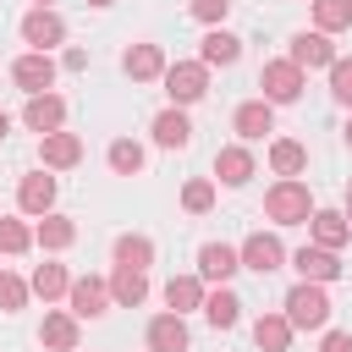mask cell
Wrapping results in <instances>:
<instances>
[{
    "instance_id": "5",
    "label": "cell",
    "mask_w": 352,
    "mask_h": 352,
    "mask_svg": "<svg viewBox=\"0 0 352 352\" xmlns=\"http://www.w3.org/2000/svg\"><path fill=\"white\" fill-rule=\"evenodd\" d=\"M22 38H28L38 55H50V44H60V38H66V22H60L50 6H38V11H28V16H22Z\"/></svg>"
},
{
    "instance_id": "41",
    "label": "cell",
    "mask_w": 352,
    "mask_h": 352,
    "mask_svg": "<svg viewBox=\"0 0 352 352\" xmlns=\"http://www.w3.org/2000/svg\"><path fill=\"white\" fill-rule=\"evenodd\" d=\"M346 143H352V121H346Z\"/></svg>"
},
{
    "instance_id": "7",
    "label": "cell",
    "mask_w": 352,
    "mask_h": 352,
    "mask_svg": "<svg viewBox=\"0 0 352 352\" xmlns=\"http://www.w3.org/2000/svg\"><path fill=\"white\" fill-rule=\"evenodd\" d=\"M242 270H253V275H270V270H280V258H286V248L275 242V236H264V231H253L248 242H242Z\"/></svg>"
},
{
    "instance_id": "14",
    "label": "cell",
    "mask_w": 352,
    "mask_h": 352,
    "mask_svg": "<svg viewBox=\"0 0 352 352\" xmlns=\"http://www.w3.org/2000/svg\"><path fill=\"white\" fill-rule=\"evenodd\" d=\"M236 55H242V38H236V33H226V28H209V33H204V50H198L204 66H231Z\"/></svg>"
},
{
    "instance_id": "10",
    "label": "cell",
    "mask_w": 352,
    "mask_h": 352,
    "mask_svg": "<svg viewBox=\"0 0 352 352\" xmlns=\"http://www.w3.org/2000/svg\"><path fill=\"white\" fill-rule=\"evenodd\" d=\"M11 77H16V82H22V88H28V94H44V88H50V82H55V60H50V55H38V50H33V55H22V60H16V66H11Z\"/></svg>"
},
{
    "instance_id": "29",
    "label": "cell",
    "mask_w": 352,
    "mask_h": 352,
    "mask_svg": "<svg viewBox=\"0 0 352 352\" xmlns=\"http://www.w3.org/2000/svg\"><path fill=\"white\" fill-rule=\"evenodd\" d=\"M116 264L148 270V264H154V242H148V236H116Z\"/></svg>"
},
{
    "instance_id": "37",
    "label": "cell",
    "mask_w": 352,
    "mask_h": 352,
    "mask_svg": "<svg viewBox=\"0 0 352 352\" xmlns=\"http://www.w3.org/2000/svg\"><path fill=\"white\" fill-rule=\"evenodd\" d=\"M226 11H231V0H192V16H198V22H209V28H214Z\"/></svg>"
},
{
    "instance_id": "28",
    "label": "cell",
    "mask_w": 352,
    "mask_h": 352,
    "mask_svg": "<svg viewBox=\"0 0 352 352\" xmlns=\"http://www.w3.org/2000/svg\"><path fill=\"white\" fill-rule=\"evenodd\" d=\"M72 236H77V226H72L66 214H44V220H38V231H33V242H38V248H72Z\"/></svg>"
},
{
    "instance_id": "26",
    "label": "cell",
    "mask_w": 352,
    "mask_h": 352,
    "mask_svg": "<svg viewBox=\"0 0 352 352\" xmlns=\"http://www.w3.org/2000/svg\"><path fill=\"white\" fill-rule=\"evenodd\" d=\"M165 302H170V314L204 308V286H198L192 275H176V280H165Z\"/></svg>"
},
{
    "instance_id": "27",
    "label": "cell",
    "mask_w": 352,
    "mask_h": 352,
    "mask_svg": "<svg viewBox=\"0 0 352 352\" xmlns=\"http://www.w3.org/2000/svg\"><path fill=\"white\" fill-rule=\"evenodd\" d=\"M270 165H275V170L292 182V176L308 165V148H302V143H292V138H280V143H270Z\"/></svg>"
},
{
    "instance_id": "31",
    "label": "cell",
    "mask_w": 352,
    "mask_h": 352,
    "mask_svg": "<svg viewBox=\"0 0 352 352\" xmlns=\"http://www.w3.org/2000/svg\"><path fill=\"white\" fill-rule=\"evenodd\" d=\"M314 22H319V33L330 38L336 28L352 22V0H314Z\"/></svg>"
},
{
    "instance_id": "44",
    "label": "cell",
    "mask_w": 352,
    "mask_h": 352,
    "mask_svg": "<svg viewBox=\"0 0 352 352\" xmlns=\"http://www.w3.org/2000/svg\"><path fill=\"white\" fill-rule=\"evenodd\" d=\"M38 6H50V0H38Z\"/></svg>"
},
{
    "instance_id": "19",
    "label": "cell",
    "mask_w": 352,
    "mask_h": 352,
    "mask_svg": "<svg viewBox=\"0 0 352 352\" xmlns=\"http://www.w3.org/2000/svg\"><path fill=\"white\" fill-rule=\"evenodd\" d=\"M214 176H220L226 187H242V182L253 176V154H248V148H236V143H231V148H220V154H214Z\"/></svg>"
},
{
    "instance_id": "33",
    "label": "cell",
    "mask_w": 352,
    "mask_h": 352,
    "mask_svg": "<svg viewBox=\"0 0 352 352\" xmlns=\"http://www.w3.org/2000/svg\"><path fill=\"white\" fill-rule=\"evenodd\" d=\"M28 242H33V231L22 220H0V253H22Z\"/></svg>"
},
{
    "instance_id": "4",
    "label": "cell",
    "mask_w": 352,
    "mask_h": 352,
    "mask_svg": "<svg viewBox=\"0 0 352 352\" xmlns=\"http://www.w3.org/2000/svg\"><path fill=\"white\" fill-rule=\"evenodd\" d=\"M258 88H264V104H292V99L302 94V66H292V60H264Z\"/></svg>"
},
{
    "instance_id": "30",
    "label": "cell",
    "mask_w": 352,
    "mask_h": 352,
    "mask_svg": "<svg viewBox=\"0 0 352 352\" xmlns=\"http://www.w3.org/2000/svg\"><path fill=\"white\" fill-rule=\"evenodd\" d=\"M66 286H72V275H66L60 264H38V270H33V280H28V292H38L44 302H50V297H60Z\"/></svg>"
},
{
    "instance_id": "24",
    "label": "cell",
    "mask_w": 352,
    "mask_h": 352,
    "mask_svg": "<svg viewBox=\"0 0 352 352\" xmlns=\"http://www.w3.org/2000/svg\"><path fill=\"white\" fill-rule=\"evenodd\" d=\"M253 341H258L264 352H286V346H292V324H286V314H264V319H253Z\"/></svg>"
},
{
    "instance_id": "16",
    "label": "cell",
    "mask_w": 352,
    "mask_h": 352,
    "mask_svg": "<svg viewBox=\"0 0 352 352\" xmlns=\"http://www.w3.org/2000/svg\"><path fill=\"white\" fill-rule=\"evenodd\" d=\"M187 138H192V121H187L176 104L154 116V143H160V148H187Z\"/></svg>"
},
{
    "instance_id": "36",
    "label": "cell",
    "mask_w": 352,
    "mask_h": 352,
    "mask_svg": "<svg viewBox=\"0 0 352 352\" xmlns=\"http://www.w3.org/2000/svg\"><path fill=\"white\" fill-rule=\"evenodd\" d=\"M330 94L341 104H352V60H330Z\"/></svg>"
},
{
    "instance_id": "12",
    "label": "cell",
    "mask_w": 352,
    "mask_h": 352,
    "mask_svg": "<svg viewBox=\"0 0 352 352\" xmlns=\"http://www.w3.org/2000/svg\"><path fill=\"white\" fill-rule=\"evenodd\" d=\"M198 270H204V280H231V275L242 270V258H236V248H226V242H204Z\"/></svg>"
},
{
    "instance_id": "21",
    "label": "cell",
    "mask_w": 352,
    "mask_h": 352,
    "mask_svg": "<svg viewBox=\"0 0 352 352\" xmlns=\"http://www.w3.org/2000/svg\"><path fill=\"white\" fill-rule=\"evenodd\" d=\"M77 160H82V138H77V132H50V138H44V165L66 170V165H77Z\"/></svg>"
},
{
    "instance_id": "25",
    "label": "cell",
    "mask_w": 352,
    "mask_h": 352,
    "mask_svg": "<svg viewBox=\"0 0 352 352\" xmlns=\"http://www.w3.org/2000/svg\"><path fill=\"white\" fill-rule=\"evenodd\" d=\"M38 341H44V346H55V352H72V346H77V319H72V314H44Z\"/></svg>"
},
{
    "instance_id": "11",
    "label": "cell",
    "mask_w": 352,
    "mask_h": 352,
    "mask_svg": "<svg viewBox=\"0 0 352 352\" xmlns=\"http://www.w3.org/2000/svg\"><path fill=\"white\" fill-rule=\"evenodd\" d=\"M16 204H22L28 214H50V204H55V176H44V170L22 176V187H16Z\"/></svg>"
},
{
    "instance_id": "20",
    "label": "cell",
    "mask_w": 352,
    "mask_h": 352,
    "mask_svg": "<svg viewBox=\"0 0 352 352\" xmlns=\"http://www.w3.org/2000/svg\"><path fill=\"white\" fill-rule=\"evenodd\" d=\"M110 297H116L121 308H138V302L148 297V280H143V270H126V264H116V275H110Z\"/></svg>"
},
{
    "instance_id": "43",
    "label": "cell",
    "mask_w": 352,
    "mask_h": 352,
    "mask_svg": "<svg viewBox=\"0 0 352 352\" xmlns=\"http://www.w3.org/2000/svg\"><path fill=\"white\" fill-rule=\"evenodd\" d=\"M346 209H352V187H346Z\"/></svg>"
},
{
    "instance_id": "38",
    "label": "cell",
    "mask_w": 352,
    "mask_h": 352,
    "mask_svg": "<svg viewBox=\"0 0 352 352\" xmlns=\"http://www.w3.org/2000/svg\"><path fill=\"white\" fill-rule=\"evenodd\" d=\"M319 352H352V336H346V330H330V336L319 341Z\"/></svg>"
},
{
    "instance_id": "9",
    "label": "cell",
    "mask_w": 352,
    "mask_h": 352,
    "mask_svg": "<svg viewBox=\"0 0 352 352\" xmlns=\"http://www.w3.org/2000/svg\"><path fill=\"white\" fill-rule=\"evenodd\" d=\"M22 121H28L38 138H50V132H60V121H66V99H55V94H33L28 110H22Z\"/></svg>"
},
{
    "instance_id": "1",
    "label": "cell",
    "mask_w": 352,
    "mask_h": 352,
    "mask_svg": "<svg viewBox=\"0 0 352 352\" xmlns=\"http://www.w3.org/2000/svg\"><path fill=\"white\" fill-rule=\"evenodd\" d=\"M324 319H330V297H324V286L297 280V286L286 292V324H292V330H324Z\"/></svg>"
},
{
    "instance_id": "18",
    "label": "cell",
    "mask_w": 352,
    "mask_h": 352,
    "mask_svg": "<svg viewBox=\"0 0 352 352\" xmlns=\"http://www.w3.org/2000/svg\"><path fill=\"white\" fill-rule=\"evenodd\" d=\"M236 132H242L248 143H258L264 132H275V110H270L264 99H248V104L236 110Z\"/></svg>"
},
{
    "instance_id": "22",
    "label": "cell",
    "mask_w": 352,
    "mask_h": 352,
    "mask_svg": "<svg viewBox=\"0 0 352 352\" xmlns=\"http://www.w3.org/2000/svg\"><path fill=\"white\" fill-rule=\"evenodd\" d=\"M346 236H352V226H346L336 209H314V248H330V253H336Z\"/></svg>"
},
{
    "instance_id": "6",
    "label": "cell",
    "mask_w": 352,
    "mask_h": 352,
    "mask_svg": "<svg viewBox=\"0 0 352 352\" xmlns=\"http://www.w3.org/2000/svg\"><path fill=\"white\" fill-rule=\"evenodd\" d=\"M66 297H72V314H77V319H99V314L110 308V286H104L99 275L72 280V286H66Z\"/></svg>"
},
{
    "instance_id": "32",
    "label": "cell",
    "mask_w": 352,
    "mask_h": 352,
    "mask_svg": "<svg viewBox=\"0 0 352 352\" xmlns=\"http://www.w3.org/2000/svg\"><path fill=\"white\" fill-rule=\"evenodd\" d=\"M110 165H116L121 176H138V170H143V148H138L132 138H116V143H110Z\"/></svg>"
},
{
    "instance_id": "8",
    "label": "cell",
    "mask_w": 352,
    "mask_h": 352,
    "mask_svg": "<svg viewBox=\"0 0 352 352\" xmlns=\"http://www.w3.org/2000/svg\"><path fill=\"white\" fill-rule=\"evenodd\" d=\"M292 270H297L302 280L324 286V280H336V275H341V258H336L330 248H297V253H292Z\"/></svg>"
},
{
    "instance_id": "23",
    "label": "cell",
    "mask_w": 352,
    "mask_h": 352,
    "mask_svg": "<svg viewBox=\"0 0 352 352\" xmlns=\"http://www.w3.org/2000/svg\"><path fill=\"white\" fill-rule=\"evenodd\" d=\"M204 319H209L214 330H231V324L242 319V302H236V292H226V286H220V292H209V297H204Z\"/></svg>"
},
{
    "instance_id": "15",
    "label": "cell",
    "mask_w": 352,
    "mask_h": 352,
    "mask_svg": "<svg viewBox=\"0 0 352 352\" xmlns=\"http://www.w3.org/2000/svg\"><path fill=\"white\" fill-rule=\"evenodd\" d=\"M121 66H126V77H132V82H148V77H165V55H160V44H132Z\"/></svg>"
},
{
    "instance_id": "40",
    "label": "cell",
    "mask_w": 352,
    "mask_h": 352,
    "mask_svg": "<svg viewBox=\"0 0 352 352\" xmlns=\"http://www.w3.org/2000/svg\"><path fill=\"white\" fill-rule=\"evenodd\" d=\"M6 132H11V116H6V110H0V138H6Z\"/></svg>"
},
{
    "instance_id": "34",
    "label": "cell",
    "mask_w": 352,
    "mask_h": 352,
    "mask_svg": "<svg viewBox=\"0 0 352 352\" xmlns=\"http://www.w3.org/2000/svg\"><path fill=\"white\" fill-rule=\"evenodd\" d=\"M22 302H28V280H16V275H6V270H0V308H6V314H16Z\"/></svg>"
},
{
    "instance_id": "17",
    "label": "cell",
    "mask_w": 352,
    "mask_h": 352,
    "mask_svg": "<svg viewBox=\"0 0 352 352\" xmlns=\"http://www.w3.org/2000/svg\"><path fill=\"white\" fill-rule=\"evenodd\" d=\"M330 60H336V50H330L324 33H297L292 38V66H330Z\"/></svg>"
},
{
    "instance_id": "35",
    "label": "cell",
    "mask_w": 352,
    "mask_h": 352,
    "mask_svg": "<svg viewBox=\"0 0 352 352\" xmlns=\"http://www.w3.org/2000/svg\"><path fill=\"white\" fill-rule=\"evenodd\" d=\"M182 204H187L192 214H204V209L214 204V182H187V187H182Z\"/></svg>"
},
{
    "instance_id": "13",
    "label": "cell",
    "mask_w": 352,
    "mask_h": 352,
    "mask_svg": "<svg viewBox=\"0 0 352 352\" xmlns=\"http://www.w3.org/2000/svg\"><path fill=\"white\" fill-rule=\"evenodd\" d=\"M148 352H187V324L182 314H160L148 324Z\"/></svg>"
},
{
    "instance_id": "39",
    "label": "cell",
    "mask_w": 352,
    "mask_h": 352,
    "mask_svg": "<svg viewBox=\"0 0 352 352\" xmlns=\"http://www.w3.org/2000/svg\"><path fill=\"white\" fill-rule=\"evenodd\" d=\"M60 66H66V72H82V66H88V55H82V50H66V55H60Z\"/></svg>"
},
{
    "instance_id": "3",
    "label": "cell",
    "mask_w": 352,
    "mask_h": 352,
    "mask_svg": "<svg viewBox=\"0 0 352 352\" xmlns=\"http://www.w3.org/2000/svg\"><path fill=\"white\" fill-rule=\"evenodd\" d=\"M165 94H170V104L204 99V94H209V66H204V60H176V66H165Z\"/></svg>"
},
{
    "instance_id": "2",
    "label": "cell",
    "mask_w": 352,
    "mask_h": 352,
    "mask_svg": "<svg viewBox=\"0 0 352 352\" xmlns=\"http://www.w3.org/2000/svg\"><path fill=\"white\" fill-rule=\"evenodd\" d=\"M264 214H270L275 226H302V220H314V198H308V187L292 176V182H275V187H270Z\"/></svg>"
},
{
    "instance_id": "42",
    "label": "cell",
    "mask_w": 352,
    "mask_h": 352,
    "mask_svg": "<svg viewBox=\"0 0 352 352\" xmlns=\"http://www.w3.org/2000/svg\"><path fill=\"white\" fill-rule=\"evenodd\" d=\"M88 6H110V0H88Z\"/></svg>"
}]
</instances>
